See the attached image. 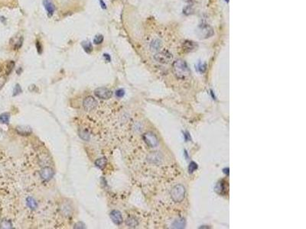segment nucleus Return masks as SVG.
<instances>
[{"instance_id":"nucleus-13","label":"nucleus","mask_w":306,"mask_h":229,"mask_svg":"<svg viewBox=\"0 0 306 229\" xmlns=\"http://www.w3.org/2000/svg\"><path fill=\"white\" fill-rule=\"evenodd\" d=\"M161 155L158 152H152L147 156V160L152 164H158L161 161Z\"/></svg>"},{"instance_id":"nucleus-25","label":"nucleus","mask_w":306,"mask_h":229,"mask_svg":"<svg viewBox=\"0 0 306 229\" xmlns=\"http://www.w3.org/2000/svg\"><path fill=\"white\" fill-rule=\"evenodd\" d=\"M103 36L102 35H98L96 36H95L94 39H93V43L96 45H99V44H102L103 41Z\"/></svg>"},{"instance_id":"nucleus-17","label":"nucleus","mask_w":306,"mask_h":229,"mask_svg":"<svg viewBox=\"0 0 306 229\" xmlns=\"http://www.w3.org/2000/svg\"><path fill=\"white\" fill-rule=\"evenodd\" d=\"M81 45L84 51L87 54H91L93 51V49L92 44L90 41H83L81 43Z\"/></svg>"},{"instance_id":"nucleus-14","label":"nucleus","mask_w":306,"mask_h":229,"mask_svg":"<svg viewBox=\"0 0 306 229\" xmlns=\"http://www.w3.org/2000/svg\"><path fill=\"white\" fill-rule=\"evenodd\" d=\"M15 131L18 133V135H23V136H27L31 134L32 129L29 126L27 125H20L15 128Z\"/></svg>"},{"instance_id":"nucleus-36","label":"nucleus","mask_w":306,"mask_h":229,"mask_svg":"<svg viewBox=\"0 0 306 229\" xmlns=\"http://www.w3.org/2000/svg\"><path fill=\"white\" fill-rule=\"evenodd\" d=\"M183 1H185V2H189V3H190V2H193L194 0H183Z\"/></svg>"},{"instance_id":"nucleus-30","label":"nucleus","mask_w":306,"mask_h":229,"mask_svg":"<svg viewBox=\"0 0 306 229\" xmlns=\"http://www.w3.org/2000/svg\"><path fill=\"white\" fill-rule=\"evenodd\" d=\"M6 83V77L5 76H0V89H2Z\"/></svg>"},{"instance_id":"nucleus-12","label":"nucleus","mask_w":306,"mask_h":229,"mask_svg":"<svg viewBox=\"0 0 306 229\" xmlns=\"http://www.w3.org/2000/svg\"><path fill=\"white\" fill-rule=\"evenodd\" d=\"M43 5L44 6H45V9L46 12H47V15H48V17L52 16L55 11V5L53 4V2H51V0H44Z\"/></svg>"},{"instance_id":"nucleus-31","label":"nucleus","mask_w":306,"mask_h":229,"mask_svg":"<svg viewBox=\"0 0 306 229\" xmlns=\"http://www.w3.org/2000/svg\"><path fill=\"white\" fill-rule=\"evenodd\" d=\"M35 46H36L37 51H38V53L39 54H41L42 52V46L41 44V43L38 41H36V43H35Z\"/></svg>"},{"instance_id":"nucleus-8","label":"nucleus","mask_w":306,"mask_h":229,"mask_svg":"<svg viewBox=\"0 0 306 229\" xmlns=\"http://www.w3.org/2000/svg\"><path fill=\"white\" fill-rule=\"evenodd\" d=\"M23 41L24 38L22 35H21V34L18 33V34H17V35H15V36H13L12 38L10 39L9 43H10V44L12 45V47H13V49L18 50L22 47V44H23Z\"/></svg>"},{"instance_id":"nucleus-19","label":"nucleus","mask_w":306,"mask_h":229,"mask_svg":"<svg viewBox=\"0 0 306 229\" xmlns=\"http://www.w3.org/2000/svg\"><path fill=\"white\" fill-rule=\"evenodd\" d=\"M172 225H173V228H183L185 225V219H183V218L177 219V220L175 221Z\"/></svg>"},{"instance_id":"nucleus-15","label":"nucleus","mask_w":306,"mask_h":229,"mask_svg":"<svg viewBox=\"0 0 306 229\" xmlns=\"http://www.w3.org/2000/svg\"><path fill=\"white\" fill-rule=\"evenodd\" d=\"M26 203H27L28 207L31 210H34L38 208V202L31 196H28L26 199Z\"/></svg>"},{"instance_id":"nucleus-37","label":"nucleus","mask_w":306,"mask_h":229,"mask_svg":"<svg viewBox=\"0 0 306 229\" xmlns=\"http://www.w3.org/2000/svg\"><path fill=\"white\" fill-rule=\"evenodd\" d=\"M225 1H226V2H229V0H225Z\"/></svg>"},{"instance_id":"nucleus-32","label":"nucleus","mask_w":306,"mask_h":229,"mask_svg":"<svg viewBox=\"0 0 306 229\" xmlns=\"http://www.w3.org/2000/svg\"><path fill=\"white\" fill-rule=\"evenodd\" d=\"M103 57H104V59H105V60L107 62H110L111 57L109 54H103Z\"/></svg>"},{"instance_id":"nucleus-23","label":"nucleus","mask_w":306,"mask_h":229,"mask_svg":"<svg viewBox=\"0 0 306 229\" xmlns=\"http://www.w3.org/2000/svg\"><path fill=\"white\" fill-rule=\"evenodd\" d=\"M224 190H225V186H224V183H223V181H221V182L218 183L217 184V186H216V191H217L218 193H220V194H222Z\"/></svg>"},{"instance_id":"nucleus-20","label":"nucleus","mask_w":306,"mask_h":229,"mask_svg":"<svg viewBox=\"0 0 306 229\" xmlns=\"http://www.w3.org/2000/svg\"><path fill=\"white\" fill-rule=\"evenodd\" d=\"M78 133H79V136H80L83 140L89 141V139H90V134L88 133V131H87L86 130L80 129L79 131H78Z\"/></svg>"},{"instance_id":"nucleus-35","label":"nucleus","mask_w":306,"mask_h":229,"mask_svg":"<svg viewBox=\"0 0 306 229\" xmlns=\"http://www.w3.org/2000/svg\"><path fill=\"white\" fill-rule=\"evenodd\" d=\"M99 1H100V6H101L102 9H107V6H106L105 2H103V0H99Z\"/></svg>"},{"instance_id":"nucleus-7","label":"nucleus","mask_w":306,"mask_h":229,"mask_svg":"<svg viewBox=\"0 0 306 229\" xmlns=\"http://www.w3.org/2000/svg\"><path fill=\"white\" fill-rule=\"evenodd\" d=\"M97 106V101L93 96H87L83 99V106L86 111H92Z\"/></svg>"},{"instance_id":"nucleus-24","label":"nucleus","mask_w":306,"mask_h":229,"mask_svg":"<svg viewBox=\"0 0 306 229\" xmlns=\"http://www.w3.org/2000/svg\"><path fill=\"white\" fill-rule=\"evenodd\" d=\"M151 49L154 50V51H157L161 47V44H160V41H158V40H155L151 43Z\"/></svg>"},{"instance_id":"nucleus-26","label":"nucleus","mask_w":306,"mask_h":229,"mask_svg":"<svg viewBox=\"0 0 306 229\" xmlns=\"http://www.w3.org/2000/svg\"><path fill=\"white\" fill-rule=\"evenodd\" d=\"M6 67H6V74L9 75V73H11L12 71L13 68H14L15 62L12 61V60L9 61V63L7 64V66H6Z\"/></svg>"},{"instance_id":"nucleus-3","label":"nucleus","mask_w":306,"mask_h":229,"mask_svg":"<svg viewBox=\"0 0 306 229\" xmlns=\"http://www.w3.org/2000/svg\"><path fill=\"white\" fill-rule=\"evenodd\" d=\"M154 59L160 64H169L173 59V56L172 54L167 50H163L156 54L154 56Z\"/></svg>"},{"instance_id":"nucleus-5","label":"nucleus","mask_w":306,"mask_h":229,"mask_svg":"<svg viewBox=\"0 0 306 229\" xmlns=\"http://www.w3.org/2000/svg\"><path fill=\"white\" fill-rule=\"evenodd\" d=\"M94 94L97 98L101 99H109L112 97V92L106 87H100L95 89Z\"/></svg>"},{"instance_id":"nucleus-29","label":"nucleus","mask_w":306,"mask_h":229,"mask_svg":"<svg viewBox=\"0 0 306 229\" xmlns=\"http://www.w3.org/2000/svg\"><path fill=\"white\" fill-rule=\"evenodd\" d=\"M115 95H116V96L117 97V98H122V97L124 96V95H125V91H124V89H118V90L116 91V93H115Z\"/></svg>"},{"instance_id":"nucleus-22","label":"nucleus","mask_w":306,"mask_h":229,"mask_svg":"<svg viewBox=\"0 0 306 229\" xmlns=\"http://www.w3.org/2000/svg\"><path fill=\"white\" fill-rule=\"evenodd\" d=\"M9 114L8 113H3L0 114V122L2 124H8L9 122Z\"/></svg>"},{"instance_id":"nucleus-34","label":"nucleus","mask_w":306,"mask_h":229,"mask_svg":"<svg viewBox=\"0 0 306 229\" xmlns=\"http://www.w3.org/2000/svg\"><path fill=\"white\" fill-rule=\"evenodd\" d=\"M74 228H84V225H83L82 222H78L77 224L75 225Z\"/></svg>"},{"instance_id":"nucleus-11","label":"nucleus","mask_w":306,"mask_h":229,"mask_svg":"<svg viewBox=\"0 0 306 229\" xmlns=\"http://www.w3.org/2000/svg\"><path fill=\"white\" fill-rule=\"evenodd\" d=\"M110 216L111 220L112 221V222L116 225H120L123 223V216H122L121 212L118 210H112V212L110 214Z\"/></svg>"},{"instance_id":"nucleus-16","label":"nucleus","mask_w":306,"mask_h":229,"mask_svg":"<svg viewBox=\"0 0 306 229\" xmlns=\"http://www.w3.org/2000/svg\"><path fill=\"white\" fill-rule=\"evenodd\" d=\"M107 160L106 157H101V158H99L95 161V165L98 168L100 169H103L107 166Z\"/></svg>"},{"instance_id":"nucleus-2","label":"nucleus","mask_w":306,"mask_h":229,"mask_svg":"<svg viewBox=\"0 0 306 229\" xmlns=\"http://www.w3.org/2000/svg\"><path fill=\"white\" fill-rule=\"evenodd\" d=\"M172 199L176 202H181L185 197V188L182 185H176L171 192Z\"/></svg>"},{"instance_id":"nucleus-28","label":"nucleus","mask_w":306,"mask_h":229,"mask_svg":"<svg viewBox=\"0 0 306 229\" xmlns=\"http://www.w3.org/2000/svg\"><path fill=\"white\" fill-rule=\"evenodd\" d=\"M22 92V88H21L20 85H19V84H16L14 88V90H13V96H18V95L20 94Z\"/></svg>"},{"instance_id":"nucleus-21","label":"nucleus","mask_w":306,"mask_h":229,"mask_svg":"<svg viewBox=\"0 0 306 229\" xmlns=\"http://www.w3.org/2000/svg\"><path fill=\"white\" fill-rule=\"evenodd\" d=\"M0 228H12V224L10 221L9 220H2L0 223Z\"/></svg>"},{"instance_id":"nucleus-33","label":"nucleus","mask_w":306,"mask_h":229,"mask_svg":"<svg viewBox=\"0 0 306 229\" xmlns=\"http://www.w3.org/2000/svg\"><path fill=\"white\" fill-rule=\"evenodd\" d=\"M198 68H199L200 71L203 73V72H204L205 70H206V65H205V64H200L199 67Z\"/></svg>"},{"instance_id":"nucleus-6","label":"nucleus","mask_w":306,"mask_h":229,"mask_svg":"<svg viewBox=\"0 0 306 229\" xmlns=\"http://www.w3.org/2000/svg\"><path fill=\"white\" fill-rule=\"evenodd\" d=\"M143 139L145 141V144L150 147H156L158 144L157 137L155 134L152 132H147L143 135Z\"/></svg>"},{"instance_id":"nucleus-1","label":"nucleus","mask_w":306,"mask_h":229,"mask_svg":"<svg viewBox=\"0 0 306 229\" xmlns=\"http://www.w3.org/2000/svg\"><path fill=\"white\" fill-rule=\"evenodd\" d=\"M173 71L176 77L185 80L190 75V70L185 60H177L173 64Z\"/></svg>"},{"instance_id":"nucleus-9","label":"nucleus","mask_w":306,"mask_h":229,"mask_svg":"<svg viewBox=\"0 0 306 229\" xmlns=\"http://www.w3.org/2000/svg\"><path fill=\"white\" fill-rule=\"evenodd\" d=\"M40 176L44 180L48 181V180H51L53 176H54V170L51 167H49L42 168L40 171Z\"/></svg>"},{"instance_id":"nucleus-18","label":"nucleus","mask_w":306,"mask_h":229,"mask_svg":"<svg viewBox=\"0 0 306 229\" xmlns=\"http://www.w3.org/2000/svg\"><path fill=\"white\" fill-rule=\"evenodd\" d=\"M126 224L127 225L129 226V228H136V226L138 225L139 222H138L137 219L135 218L134 217H129V218H127Z\"/></svg>"},{"instance_id":"nucleus-27","label":"nucleus","mask_w":306,"mask_h":229,"mask_svg":"<svg viewBox=\"0 0 306 229\" xmlns=\"http://www.w3.org/2000/svg\"><path fill=\"white\" fill-rule=\"evenodd\" d=\"M197 169V164L194 161L191 162L190 164H189V167H188L189 173H193V172H194V171H195Z\"/></svg>"},{"instance_id":"nucleus-10","label":"nucleus","mask_w":306,"mask_h":229,"mask_svg":"<svg viewBox=\"0 0 306 229\" xmlns=\"http://www.w3.org/2000/svg\"><path fill=\"white\" fill-rule=\"evenodd\" d=\"M198 47V45L196 42L192 41L186 40L182 43V48L185 52H193L196 51Z\"/></svg>"},{"instance_id":"nucleus-4","label":"nucleus","mask_w":306,"mask_h":229,"mask_svg":"<svg viewBox=\"0 0 306 229\" xmlns=\"http://www.w3.org/2000/svg\"><path fill=\"white\" fill-rule=\"evenodd\" d=\"M197 34L199 35V37L201 38H204V39H206V38H210L211 36H213L214 35V30L210 27L209 25L206 23H202L198 27V29H197Z\"/></svg>"}]
</instances>
